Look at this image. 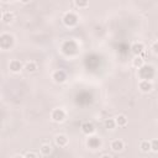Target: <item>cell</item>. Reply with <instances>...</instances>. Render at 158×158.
Here are the masks:
<instances>
[{
	"instance_id": "obj_1",
	"label": "cell",
	"mask_w": 158,
	"mask_h": 158,
	"mask_svg": "<svg viewBox=\"0 0 158 158\" xmlns=\"http://www.w3.org/2000/svg\"><path fill=\"white\" fill-rule=\"evenodd\" d=\"M14 43H15V37L11 33H7V32L1 33V36H0V47H1V49L6 51V49L12 48Z\"/></svg>"
},
{
	"instance_id": "obj_2",
	"label": "cell",
	"mask_w": 158,
	"mask_h": 158,
	"mask_svg": "<svg viewBox=\"0 0 158 158\" xmlns=\"http://www.w3.org/2000/svg\"><path fill=\"white\" fill-rule=\"evenodd\" d=\"M78 20H79V17H78V15H77L74 11H68V12H65L64 16H63V22H64L67 26H69V27L75 26L77 22H78Z\"/></svg>"
},
{
	"instance_id": "obj_3",
	"label": "cell",
	"mask_w": 158,
	"mask_h": 158,
	"mask_svg": "<svg viewBox=\"0 0 158 158\" xmlns=\"http://www.w3.org/2000/svg\"><path fill=\"white\" fill-rule=\"evenodd\" d=\"M65 111L62 109V107H57V109H53L52 112H51V118L54 121V122H63L65 120Z\"/></svg>"
},
{
	"instance_id": "obj_4",
	"label": "cell",
	"mask_w": 158,
	"mask_h": 158,
	"mask_svg": "<svg viewBox=\"0 0 158 158\" xmlns=\"http://www.w3.org/2000/svg\"><path fill=\"white\" fill-rule=\"evenodd\" d=\"M138 89L142 93H151L153 90V83L151 80H139Z\"/></svg>"
},
{
	"instance_id": "obj_5",
	"label": "cell",
	"mask_w": 158,
	"mask_h": 158,
	"mask_svg": "<svg viewBox=\"0 0 158 158\" xmlns=\"http://www.w3.org/2000/svg\"><path fill=\"white\" fill-rule=\"evenodd\" d=\"M110 148L114 151V152H121L123 148H125V143L122 139L120 138H116V139H112L111 143H110Z\"/></svg>"
},
{
	"instance_id": "obj_6",
	"label": "cell",
	"mask_w": 158,
	"mask_h": 158,
	"mask_svg": "<svg viewBox=\"0 0 158 158\" xmlns=\"http://www.w3.org/2000/svg\"><path fill=\"white\" fill-rule=\"evenodd\" d=\"M23 67H25V64H22L21 60H19V59H12V60H10V64H9V68L12 73H19Z\"/></svg>"
},
{
	"instance_id": "obj_7",
	"label": "cell",
	"mask_w": 158,
	"mask_h": 158,
	"mask_svg": "<svg viewBox=\"0 0 158 158\" xmlns=\"http://www.w3.org/2000/svg\"><path fill=\"white\" fill-rule=\"evenodd\" d=\"M52 78H53V80H54L56 83H63V81H65V79H67V74H65L64 70L58 69V70L53 72Z\"/></svg>"
},
{
	"instance_id": "obj_8",
	"label": "cell",
	"mask_w": 158,
	"mask_h": 158,
	"mask_svg": "<svg viewBox=\"0 0 158 158\" xmlns=\"http://www.w3.org/2000/svg\"><path fill=\"white\" fill-rule=\"evenodd\" d=\"M14 20H15V15H14L12 11H10V10H4V11L1 12V21H2L4 23H11Z\"/></svg>"
},
{
	"instance_id": "obj_9",
	"label": "cell",
	"mask_w": 158,
	"mask_h": 158,
	"mask_svg": "<svg viewBox=\"0 0 158 158\" xmlns=\"http://www.w3.org/2000/svg\"><path fill=\"white\" fill-rule=\"evenodd\" d=\"M81 132L88 135V136H90V135H93L95 132V127H94V125L91 122L85 121V122L81 123Z\"/></svg>"
},
{
	"instance_id": "obj_10",
	"label": "cell",
	"mask_w": 158,
	"mask_h": 158,
	"mask_svg": "<svg viewBox=\"0 0 158 158\" xmlns=\"http://www.w3.org/2000/svg\"><path fill=\"white\" fill-rule=\"evenodd\" d=\"M131 49H132V53L136 56H141V53L144 52V44L142 42H135L132 46H131Z\"/></svg>"
},
{
	"instance_id": "obj_11",
	"label": "cell",
	"mask_w": 158,
	"mask_h": 158,
	"mask_svg": "<svg viewBox=\"0 0 158 158\" xmlns=\"http://www.w3.org/2000/svg\"><path fill=\"white\" fill-rule=\"evenodd\" d=\"M86 144H88V147L95 149V148H99L100 147L101 141H100V138H98L95 136H89V138L86 139Z\"/></svg>"
},
{
	"instance_id": "obj_12",
	"label": "cell",
	"mask_w": 158,
	"mask_h": 158,
	"mask_svg": "<svg viewBox=\"0 0 158 158\" xmlns=\"http://www.w3.org/2000/svg\"><path fill=\"white\" fill-rule=\"evenodd\" d=\"M115 122H116V126H117V127H125V126L127 125V122H128V118H127L126 115L118 114V115L115 117Z\"/></svg>"
},
{
	"instance_id": "obj_13",
	"label": "cell",
	"mask_w": 158,
	"mask_h": 158,
	"mask_svg": "<svg viewBox=\"0 0 158 158\" xmlns=\"http://www.w3.org/2000/svg\"><path fill=\"white\" fill-rule=\"evenodd\" d=\"M54 142H56V144L59 146V147H65V146L68 144V137H67L65 135H63V133H59V135L56 136Z\"/></svg>"
},
{
	"instance_id": "obj_14",
	"label": "cell",
	"mask_w": 158,
	"mask_h": 158,
	"mask_svg": "<svg viewBox=\"0 0 158 158\" xmlns=\"http://www.w3.org/2000/svg\"><path fill=\"white\" fill-rule=\"evenodd\" d=\"M52 146L49 143H42L41 147H40V152L42 156H49L52 153Z\"/></svg>"
},
{
	"instance_id": "obj_15",
	"label": "cell",
	"mask_w": 158,
	"mask_h": 158,
	"mask_svg": "<svg viewBox=\"0 0 158 158\" xmlns=\"http://www.w3.org/2000/svg\"><path fill=\"white\" fill-rule=\"evenodd\" d=\"M25 69H26L28 73H33V72H36V70L38 69V65H37V63L33 62V60H27V62L25 63Z\"/></svg>"
},
{
	"instance_id": "obj_16",
	"label": "cell",
	"mask_w": 158,
	"mask_h": 158,
	"mask_svg": "<svg viewBox=\"0 0 158 158\" xmlns=\"http://www.w3.org/2000/svg\"><path fill=\"white\" fill-rule=\"evenodd\" d=\"M132 65H133L135 68L139 69V68H142V67L144 65V59H143L141 56H136V57L132 59Z\"/></svg>"
},
{
	"instance_id": "obj_17",
	"label": "cell",
	"mask_w": 158,
	"mask_h": 158,
	"mask_svg": "<svg viewBox=\"0 0 158 158\" xmlns=\"http://www.w3.org/2000/svg\"><path fill=\"white\" fill-rule=\"evenodd\" d=\"M139 148H141L142 152H149V151H151V141H148V139H143V141H141V143H139Z\"/></svg>"
},
{
	"instance_id": "obj_18",
	"label": "cell",
	"mask_w": 158,
	"mask_h": 158,
	"mask_svg": "<svg viewBox=\"0 0 158 158\" xmlns=\"http://www.w3.org/2000/svg\"><path fill=\"white\" fill-rule=\"evenodd\" d=\"M104 125H105V127L107 130H114L115 127H117L116 126V122H115V118H106L105 122H104Z\"/></svg>"
},
{
	"instance_id": "obj_19",
	"label": "cell",
	"mask_w": 158,
	"mask_h": 158,
	"mask_svg": "<svg viewBox=\"0 0 158 158\" xmlns=\"http://www.w3.org/2000/svg\"><path fill=\"white\" fill-rule=\"evenodd\" d=\"M74 5L79 9H84V7H88L89 6V2L88 1H80V0H77L74 1Z\"/></svg>"
},
{
	"instance_id": "obj_20",
	"label": "cell",
	"mask_w": 158,
	"mask_h": 158,
	"mask_svg": "<svg viewBox=\"0 0 158 158\" xmlns=\"http://www.w3.org/2000/svg\"><path fill=\"white\" fill-rule=\"evenodd\" d=\"M151 151L158 152V138H153L151 141Z\"/></svg>"
},
{
	"instance_id": "obj_21",
	"label": "cell",
	"mask_w": 158,
	"mask_h": 158,
	"mask_svg": "<svg viewBox=\"0 0 158 158\" xmlns=\"http://www.w3.org/2000/svg\"><path fill=\"white\" fill-rule=\"evenodd\" d=\"M23 157H25V158H38V157H37V154H36L35 152H32V151L26 152V154H25Z\"/></svg>"
},
{
	"instance_id": "obj_22",
	"label": "cell",
	"mask_w": 158,
	"mask_h": 158,
	"mask_svg": "<svg viewBox=\"0 0 158 158\" xmlns=\"http://www.w3.org/2000/svg\"><path fill=\"white\" fill-rule=\"evenodd\" d=\"M152 49H153V52H154L156 54H158V41H156V42L152 44Z\"/></svg>"
},
{
	"instance_id": "obj_23",
	"label": "cell",
	"mask_w": 158,
	"mask_h": 158,
	"mask_svg": "<svg viewBox=\"0 0 158 158\" xmlns=\"http://www.w3.org/2000/svg\"><path fill=\"white\" fill-rule=\"evenodd\" d=\"M100 158H112V157H111L110 154H102V156H101Z\"/></svg>"
},
{
	"instance_id": "obj_24",
	"label": "cell",
	"mask_w": 158,
	"mask_h": 158,
	"mask_svg": "<svg viewBox=\"0 0 158 158\" xmlns=\"http://www.w3.org/2000/svg\"><path fill=\"white\" fill-rule=\"evenodd\" d=\"M12 158H25L23 156H20V154H16V156H14Z\"/></svg>"
}]
</instances>
